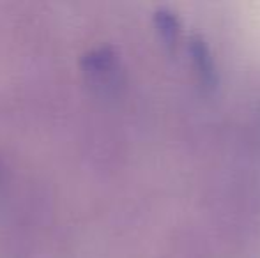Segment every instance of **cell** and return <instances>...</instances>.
Returning a JSON list of instances; mask_svg holds the SVG:
<instances>
[{
    "label": "cell",
    "mask_w": 260,
    "mask_h": 258,
    "mask_svg": "<svg viewBox=\"0 0 260 258\" xmlns=\"http://www.w3.org/2000/svg\"><path fill=\"white\" fill-rule=\"evenodd\" d=\"M188 50L200 83L206 89H214L218 85V72H216L214 59H212L211 48H209L206 39L200 34H191L188 39Z\"/></svg>",
    "instance_id": "cell-1"
},
{
    "label": "cell",
    "mask_w": 260,
    "mask_h": 258,
    "mask_svg": "<svg viewBox=\"0 0 260 258\" xmlns=\"http://www.w3.org/2000/svg\"><path fill=\"white\" fill-rule=\"evenodd\" d=\"M154 25L161 41L167 46H175L181 35V21L179 16L168 7H157L154 11Z\"/></svg>",
    "instance_id": "cell-3"
},
{
    "label": "cell",
    "mask_w": 260,
    "mask_h": 258,
    "mask_svg": "<svg viewBox=\"0 0 260 258\" xmlns=\"http://www.w3.org/2000/svg\"><path fill=\"white\" fill-rule=\"evenodd\" d=\"M83 69L89 76H92L94 82L98 83H108L113 82L117 76V53L110 46H101V48L90 50L83 57Z\"/></svg>",
    "instance_id": "cell-2"
}]
</instances>
